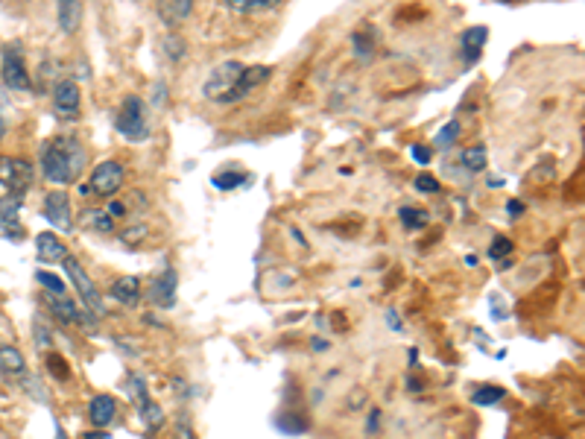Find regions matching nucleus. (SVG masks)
<instances>
[{
	"mask_svg": "<svg viewBox=\"0 0 585 439\" xmlns=\"http://www.w3.org/2000/svg\"><path fill=\"white\" fill-rule=\"evenodd\" d=\"M270 68L264 65H240V62H223L217 65L208 80H205V97L214 100V103H240L243 97H249L261 82L270 80Z\"/></svg>",
	"mask_w": 585,
	"mask_h": 439,
	"instance_id": "nucleus-1",
	"label": "nucleus"
},
{
	"mask_svg": "<svg viewBox=\"0 0 585 439\" xmlns=\"http://www.w3.org/2000/svg\"><path fill=\"white\" fill-rule=\"evenodd\" d=\"M85 161H88V156H85V147L77 135H56L41 150V173L53 185H71L85 170Z\"/></svg>",
	"mask_w": 585,
	"mask_h": 439,
	"instance_id": "nucleus-2",
	"label": "nucleus"
},
{
	"mask_svg": "<svg viewBox=\"0 0 585 439\" xmlns=\"http://www.w3.org/2000/svg\"><path fill=\"white\" fill-rule=\"evenodd\" d=\"M117 132L129 141H147L150 138V126H147V109L141 103V97H126L115 120Z\"/></svg>",
	"mask_w": 585,
	"mask_h": 439,
	"instance_id": "nucleus-3",
	"label": "nucleus"
},
{
	"mask_svg": "<svg viewBox=\"0 0 585 439\" xmlns=\"http://www.w3.org/2000/svg\"><path fill=\"white\" fill-rule=\"evenodd\" d=\"M65 270H68V276L74 281V287L79 290V296H82V308H88L91 311V317L94 320H100V317H106V305H103V296H100V290H97V284L91 281V276L82 270V264H79L74 255H65Z\"/></svg>",
	"mask_w": 585,
	"mask_h": 439,
	"instance_id": "nucleus-4",
	"label": "nucleus"
},
{
	"mask_svg": "<svg viewBox=\"0 0 585 439\" xmlns=\"http://www.w3.org/2000/svg\"><path fill=\"white\" fill-rule=\"evenodd\" d=\"M0 185L12 194V197H24L33 185V164L24 159H12L3 156L0 159Z\"/></svg>",
	"mask_w": 585,
	"mask_h": 439,
	"instance_id": "nucleus-5",
	"label": "nucleus"
},
{
	"mask_svg": "<svg viewBox=\"0 0 585 439\" xmlns=\"http://www.w3.org/2000/svg\"><path fill=\"white\" fill-rule=\"evenodd\" d=\"M123 185V164L117 161H103L91 173V182L79 188V194H94V197H112Z\"/></svg>",
	"mask_w": 585,
	"mask_h": 439,
	"instance_id": "nucleus-6",
	"label": "nucleus"
},
{
	"mask_svg": "<svg viewBox=\"0 0 585 439\" xmlns=\"http://www.w3.org/2000/svg\"><path fill=\"white\" fill-rule=\"evenodd\" d=\"M126 390H129L132 401L138 404V413H141L144 425H147L150 431L161 428V425H164V413H161V407H158L156 401L150 399L144 378H141V375H129V381H126Z\"/></svg>",
	"mask_w": 585,
	"mask_h": 439,
	"instance_id": "nucleus-7",
	"label": "nucleus"
},
{
	"mask_svg": "<svg viewBox=\"0 0 585 439\" xmlns=\"http://www.w3.org/2000/svg\"><path fill=\"white\" fill-rule=\"evenodd\" d=\"M3 82L15 91L30 88V74H27V65H24V56H21L18 44H9L3 50Z\"/></svg>",
	"mask_w": 585,
	"mask_h": 439,
	"instance_id": "nucleus-8",
	"label": "nucleus"
},
{
	"mask_svg": "<svg viewBox=\"0 0 585 439\" xmlns=\"http://www.w3.org/2000/svg\"><path fill=\"white\" fill-rule=\"evenodd\" d=\"M41 299H44V305L53 311V317L59 322H77V325H91L88 317H85V308H82V314H79L77 302H71L68 299V293H50V290H44L41 293Z\"/></svg>",
	"mask_w": 585,
	"mask_h": 439,
	"instance_id": "nucleus-9",
	"label": "nucleus"
},
{
	"mask_svg": "<svg viewBox=\"0 0 585 439\" xmlns=\"http://www.w3.org/2000/svg\"><path fill=\"white\" fill-rule=\"evenodd\" d=\"M44 217H47L59 232H71V229H74V220H71V200H68L65 191L47 194V200H44Z\"/></svg>",
	"mask_w": 585,
	"mask_h": 439,
	"instance_id": "nucleus-10",
	"label": "nucleus"
},
{
	"mask_svg": "<svg viewBox=\"0 0 585 439\" xmlns=\"http://www.w3.org/2000/svg\"><path fill=\"white\" fill-rule=\"evenodd\" d=\"M176 284H179V276H176V270L173 267H167L156 281H153V290H150V299H153V305L158 308H164V311H170L173 305H176Z\"/></svg>",
	"mask_w": 585,
	"mask_h": 439,
	"instance_id": "nucleus-11",
	"label": "nucleus"
},
{
	"mask_svg": "<svg viewBox=\"0 0 585 439\" xmlns=\"http://www.w3.org/2000/svg\"><path fill=\"white\" fill-rule=\"evenodd\" d=\"M18 208H21V197H3L0 200V235L3 238H21L24 235V226L18 220Z\"/></svg>",
	"mask_w": 585,
	"mask_h": 439,
	"instance_id": "nucleus-12",
	"label": "nucleus"
},
{
	"mask_svg": "<svg viewBox=\"0 0 585 439\" xmlns=\"http://www.w3.org/2000/svg\"><path fill=\"white\" fill-rule=\"evenodd\" d=\"M109 296H112L115 302H120L123 308H135V305L141 302V281L135 279V276H120V279L112 284Z\"/></svg>",
	"mask_w": 585,
	"mask_h": 439,
	"instance_id": "nucleus-13",
	"label": "nucleus"
},
{
	"mask_svg": "<svg viewBox=\"0 0 585 439\" xmlns=\"http://www.w3.org/2000/svg\"><path fill=\"white\" fill-rule=\"evenodd\" d=\"M115 413H117L115 396L100 393V396H94L91 404H88V416H91L94 428H109V425H112V419H115Z\"/></svg>",
	"mask_w": 585,
	"mask_h": 439,
	"instance_id": "nucleus-14",
	"label": "nucleus"
},
{
	"mask_svg": "<svg viewBox=\"0 0 585 439\" xmlns=\"http://www.w3.org/2000/svg\"><path fill=\"white\" fill-rule=\"evenodd\" d=\"M79 223H82V229L97 232V235L115 232V217H112L106 208H88V211H82V214H79Z\"/></svg>",
	"mask_w": 585,
	"mask_h": 439,
	"instance_id": "nucleus-15",
	"label": "nucleus"
},
{
	"mask_svg": "<svg viewBox=\"0 0 585 439\" xmlns=\"http://www.w3.org/2000/svg\"><path fill=\"white\" fill-rule=\"evenodd\" d=\"M56 6H59V9H56V15H59V27H62V33L74 36V33L79 30V24H82V0H59Z\"/></svg>",
	"mask_w": 585,
	"mask_h": 439,
	"instance_id": "nucleus-16",
	"label": "nucleus"
},
{
	"mask_svg": "<svg viewBox=\"0 0 585 439\" xmlns=\"http://www.w3.org/2000/svg\"><path fill=\"white\" fill-rule=\"evenodd\" d=\"M79 109V88L77 82L65 80L56 85V112L59 115H65V118H71V115H77Z\"/></svg>",
	"mask_w": 585,
	"mask_h": 439,
	"instance_id": "nucleus-17",
	"label": "nucleus"
},
{
	"mask_svg": "<svg viewBox=\"0 0 585 439\" xmlns=\"http://www.w3.org/2000/svg\"><path fill=\"white\" fill-rule=\"evenodd\" d=\"M36 252H39L41 261H65V255H68L59 235H50V232H41L36 238Z\"/></svg>",
	"mask_w": 585,
	"mask_h": 439,
	"instance_id": "nucleus-18",
	"label": "nucleus"
},
{
	"mask_svg": "<svg viewBox=\"0 0 585 439\" xmlns=\"http://www.w3.org/2000/svg\"><path fill=\"white\" fill-rule=\"evenodd\" d=\"M489 39V30L486 27H471L463 33V39H460V47H463V56H466V62H477V56H480V50H483V44Z\"/></svg>",
	"mask_w": 585,
	"mask_h": 439,
	"instance_id": "nucleus-19",
	"label": "nucleus"
},
{
	"mask_svg": "<svg viewBox=\"0 0 585 439\" xmlns=\"http://www.w3.org/2000/svg\"><path fill=\"white\" fill-rule=\"evenodd\" d=\"M24 355L12 346H0V375L12 378V375H24Z\"/></svg>",
	"mask_w": 585,
	"mask_h": 439,
	"instance_id": "nucleus-20",
	"label": "nucleus"
},
{
	"mask_svg": "<svg viewBox=\"0 0 585 439\" xmlns=\"http://www.w3.org/2000/svg\"><path fill=\"white\" fill-rule=\"evenodd\" d=\"M284 0H226V6L237 15H252V12H270L275 6H281Z\"/></svg>",
	"mask_w": 585,
	"mask_h": 439,
	"instance_id": "nucleus-21",
	"label": "nucleus"
},
{
	"mask_svg": "<svg viewBox=\"0 0 585 439\" xmlns=\"http://www.w3.org/2000/svg\"><path fill=\"white\" fill-rule=\"evenodd\" d=\"M430 214L425 208H401V223H404V229H410V232H419V229H425L428 226Z\"/></svg>",
	"mask_w": 585,
	"mask_h": 439,
	"instance_id": "nucleus-22",
	"label": "nucleus"
},
{
	"mask_svg": "<svg viewBox=\"0 0 585 439\" xmlns=\"http://www.w3.org/2000/svg\"><path fill=\"white\" fill-rule=\"evenodd\" d=\"M164 18L173 24V21H185L191 15V0H164Z\"/></svg>",
	"mask_w": 585,
	"mask_h": 439,
	"instance_id": "nucleus-23",
	"label": "nucleus"
},
{
	"mask_svg": "<svg viewBox=\"0 0 585 439\" xmlns=\"http://www.w3.org/2000/svg\"><path fill=\"white\" fill-rule=\"evenodd\" d=\"M372 47H375V30H357L354 33V50H357V56L360 59H369L372 56Z\"/></svg>",
	"mask_w": 585,
	"mask_h": 439,
	"instance_id": "nucleus-24",
	"label": "nucleus"
},
{
	"mask_svg": "<svg viewBox=\"0 0 585 439\" xmlns=\"http://www.w3.org/2000/svg\"><path fill=\"white\" fill-rule=\"evenodd\" d=\"M471 401L477 404V407H492V404H498V401H504V390L501 387H480Z\"/></svg>",
	"mask_w": 585,
	"mask_h": 439,
	"instance_id": "nucleus-25",
	"label": "nucleus"
},
{
	"mask_svg": "<svg viewBox=\"0 0 585 439\" xmlns=\"http://www.w3.org/2000/svg\"><path fill=\"white\" fill-rule=\"evenodd\" d=\"M463 167L480 173V170L486 167V150H483V147H468L466 153H463Z\"/></svg>",
	"mask_w": 585,
	"mask_h": 439,
	"instance_id": "nucleus-26",
	"label": "nucleus"
},
{
	"mask_svg": "<svg viewBox=\"0 0 585 439\" xmlns=\"http://www.w3.org/2000/svg\"><path fill=\"white\" fill-rule=\"evenodd\" d=\"M457 138H460V126H457V123H448V126L436 135V147H451Z\"/></svg>",
	"mask_w": 585,
	"mask_h": 439,
	"instance_id": "nucleus-27",
	"label": "nucleus"
},
{
	"mask_svg": "<svg viewBox=\"0 0 585 439\" xmlns=\"http://www.w3.org/2000/svg\"><path fill=\"white\" fill-rule=\"evenodd\" d=\"M47 366H50V372H53V378H71V369H68V363H65V358L62 355H50L47 358Z\"/></svg>",
	"mask_w": 585,
	"mask_h": 439,
	"instance_id": "nucleus-28",
	"label": "nucleus"
},
{
	"mask_svg": "<svg viewBox=\"0 0 585 439\" xmlns=\"http://www.w3.org/2000/svg\"><path fill=\"white\" fill-rule=\"evenodd\" d=\"M36 281H39L41 287H47L50 293H68V290H65V281L59 279V276H50V273H36Z\"/></svg>",
	"mask_w": 585,
	"mask_h": 439,
	"instance_id": "nucleus-29",
	"label": "nucleus"
},
{
	"mask_svg": "<svg viewBox=\"0 0 585 439\" xmlns=\"http://www.w3.org/2000/svg\"><path fill=\"white\" fill-rule=\"evenodd\" d=\"M246 182V176L240 173V176H229V173H223V176H214V188H223V191H232L237 185H243Z\"/></svg>",
	"mask_w": 585,
	"mask_h": 439,
	"instance_id": "nucleus-30",
	"label": "nucleus"
},
{
	"mask_svg": "<svg viewBox=\"0 0 585 439\" xmlns=\"http://www.w3.org/2000/svg\"><path fill=\"white\" fill-rule=\"evenodd\" d=\"M512 252V240L507 238H498L492 246H489V258H495V261H501L504 255H509Z\"/></svg>",
	"mask_w": 585,
	"mask_h": 439,
	"instance_id": "nucleus-31",
	"label": "nucleus"
},
{
	"mask_svg": "<svg viewBox=\"0 0 585 439\" xmlns=\"http://www.w3.org/2000/svg\"><path fill=\"white\" fill-rule=\"evenodd\" d=\"M147 238V226H135V229H126L123 235H120V243H126V246H135L138 240Z\"/></svg>",
	"mask_w": 585,
	"mask_h": 439,
	"instance_id": "nucleus-32",
	"label": "nucleus"
},
{
	"mask_svg": "<svg viewBox=\"0 0 585 439\" xmlns=\"http://www.w3.org/2000/svg\"><path fill=\"white\" fill-rule=\"evenodd\" d=\"M416 191H422V194H436L439 191V182L433 179V176H416Z\"/></svg>",
	"mask_w": 585,
	"mask_h": 439,
	"instance_id": "nucleus-33",
	"label": "nucleus"
},
{
	"mask_svg": "<svg viewBox=\"0 0 585 439\" xmlns=\"http://www.w3.org/2000/svg\"><path fill=\"white\" fill-rule=\"evenodd\" d=\"M167 53H170V59H173V62H179V59H182V53H185V44H182V39L170 36V39H167Z\"/></svg>",
	"mask_w": 585,
	"mask_h": 439,
	"instance_id": "nucleus-34",
	"label": "nucleus"
},
{
	"mask_svg": "<svg viewBox=\"0 0 585 439\" xmlns=\"http://www.w3.org/2000/svg\"><path fill=\"white\" fill-rule=\"evenodd\" d=\"M381 431V410L372 407L369 410V419H366V434H378Z\"/></svg>",
	"mask_w": 585,
	"mask_h": 439,
	"instance_id": "nucleus-35",
	"label": "nucleus"
},
{
	"mask_svg": "<svg viewBox=\"0 0 585 439\" xmlns=\"http://www.w3.org/2000/svg\"><path fill=\"white\" fill-rule=\"evenodd\" d=\"M176 439H194V428H191V419L182 413L179 425H176Z\"/></svg>",
	"mask_w": 585,
	"mask_h": 439,
	"instance_id": "nucleus-36",
	"label": "nucleus"
},
{
	"mask_svg": "<svg viewBox=\"0 0 585 439\" xmlns=\"http://www.w3.org/2000/svg\"><path fill=\"white\" fill-rule=\"evenodd\" d=\"M106 211H109L112 217H126V214H129V205H126V202L112 200L109 205H106Z\"/></svg>",
	"mask_w": 585,
	"mask_h": 439,
	"instance_id": "nucleus-37",
	"label": "nucleus"
},
{
	"mask_svg": "<svg viewBox=\"0 0 585 439\" xmlns=\"http://www.w3.org/2000/svg\"><path fill=\"white\" fill-rule=\"evenodd\" d=\"M413 159L419 161V164H428V161H430L428 147H422V144H416V147H413Z\"/></svg>",
	"mask_w": 585,
	"mask_h": 439,
	"instance_id": "nucleus-38",
	"label": "nucleus"
},
{
	"mask_svg": "<svg viewBox=\"0 0 585 439\" xmlns=\"http://www.w3.org/2000/svg\"><path fill=\"white\" fill-rule=\"evenodd\" d=\"M387 322H390L392 331H401V320L395 317V311H387Z\"/></svg>",
	"mask_w": 585,
	"mask_h": 439,
	"instance_id": "nucleus-39",
	"label": "nucleus"
},
{
	"mask_svg": "<svg viewBox=\"0 0 585 439\" xmlns=\"http://www.w3.org/2000/svg\"><path fill=\"white\" fill-rule=\"evenodd\" d=\"M521 211H524V205H521V202H509V214H512V217H518Z\"/></svg>",
	"mask_w": 585,
	"mask_h": 439,
	"instance_id": "nucleus-40",
	"label": "nucleus"
},
{
	"mask_svg": "<svg viewBox=\"0 0 585 439\" xmlns=\"http://www.w3.org/2000/svg\"><path fill=\"white\" fill-rule=\"evenodd\" d=\"M311 346L316 352H325V349H328V343H325V340H316V337L311 340Z\"/></svg>",
	"mask_w": 585,
	"mask_h": 439,
	"instance_id": "nucleus-41",
	"label": "nucleus"
},
{
	"mask_svg": "<svg viewBox=\"0 0 585 439\" xmlns=\"http://www.w3.org/2000/svg\"><path fill=\"white\" fill-rule=\"evenodd\" d=\"M407 390H413V393H419V390H422V384H419L416 378H407Z\"/></svg>",
	"mask_w": 585,
	"mask_h": 439,
	"instance_id": "nucleus-42",
	"label": "nucleus"
},
{
	"mask_svg": "<svg viewBox=\"0 0 585 439\" xmlns=\"http://www.w3.org/2000/svg\"><path fill=\"white\" fill-rule=\"evenodd\" d=\"M407 358H410V366H416V358H419V352H416V349H410V352H407Z\"/></svg>",
	"mask_w": 585,
	"mask_h": 439,
	"instance_id": "nucleus-43",
	"label": "nucleus"
},
{
	"mask_svg": "<svg viewBox=\"0 0 585 439\" xmlns=\"http://www.w3.org/2000/svg\"><path fill=\"white\" fill-rule=\"evenodd\" d=\"M0 135H3V118H0Z\"/></svg>",
	"mask_w": 585,
	"mask_h": 439,
	"instance_id": "nucleus-44",
	"label": "nucleus"
}]
</instances>
